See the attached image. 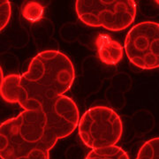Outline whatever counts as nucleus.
Instances as JSON below:
<instances>
[{
	"label": "nucleus",
	"instance_id": "6",
	"mask_svg": "<svg viewBox=\"0 0 159 159\" xmlns=\"http://www.w3.org/2000/svg\"><path fill=\"white\" fill-rule=\"evenodd\" d=\"M85 159H130L125 149L118 145L92 149Z\"/></svg>",
	"mask_w": 159,
	"mask_h": 159
},
{
	"label": "nucleus",
	"instance_id": "3",
	"mask_svg": "<svg viewBox=\"0 0 159 159\" xmlns=\"http://www.w3.org/2000/svg\"><path fill=\"white\" fill-rule=\"evenodd\" d=\"M78 134L80 141L91 149L117 145L123 135V122L108 106H94L80 118Z\"/></svg>",
	"mask_w": 159,
	"mask_h": 159
},
{
	"label": "nucleus",
	"instance_id": "5",
	"mask_svg": "<svg viewBox=\"0 0 159 159\" xmlns=\"http://www.w3.org/2000/svg\"><path fill=\"white\" fill-rule=\"evenodd\" d=\"M97 55L105 65L115 66L119 64L124 56V48L117 40L107 34H101L96 41Z\"/></svg>",
	"mask_w": 159,
	"mask_h": 159
},
{
	"label": "nucleus",
	"instance_id": "8",
	"mask_svg": "<svg viewBox=\"0 0 159 159\" xmlns=\"http://www.w3.org/2000/svg\"><path fill=\"white\" fill-rule=\"evenodd\" d=\"M44 8L41 4L34 1H30L23 4L21 7V14L26 20L30 21H37L43 17Z\"/></svg>",
	"mask_w": 159,
	"mask_h": 159
},
{
	"label": "nucleus",
	"instance_id": "4",
	"mask_svg": "<svg viewBox=\"0 0 159 159\" xmlns=\"http://www.w3.org/2000/svg\"><path fill=\"white\" fill-rule=\"evenodd\" d=\"M143 67L145 70L159 68V23L147 21L142 43Z\"/></svg>",
	"mask_w": 159,
	"mask_h": 159
},
{
	"label": "nucleus",
	"instance_id": "1",
	"mask_svg": "<svg viewBox=\"0 0 159 159\" xmlns=\"http://www.w3.org/2000/svg\"><path fill=\"white\" fill-rule=\"evenodd\" d=\"M74 80L73 62L56 50L37 53L21 74L4 77L1 68L2 99L23 109L18 116L1 123V159H50L57 141L78 127V106L65 95Z\"/></svg>",
	"mask_w": 159,
	"mask_h": 159
},
{
	"label": "nucleus",
	"instance_id": "7",
	"mask_svg": "<svg viewBox=\"0 0 159 159\" xmlns=\"http://www.w3.org/2000/svg\"><path fill=\"white\" fill-rule=\"evenodd\" d=\"M135 159H159V137L145 142L139 149Z\"/></svg>",
	"mask_w": 159,
	"mask_h": 159
},
{
	"label": "nucleus",
	"instance_id": "9",
	"mask_svg": "<svg viewBox=\"0 0 159 159\" xmlns=\"http://www.w3.org/2000/svg\"><path fill=\"white\" fill-rule=\"evenodd\" d=\"M0 6H1V31H3V29L7 26L11 19V3L8 0H2L0 2Z\"/></svg>",
	"mask_w": 159,
	"mask_h": 159
},
{
	"label": "nucleus",
	"instance_id": "10",
	"mask_svg": "<svg viewBox=\"0 0 159 159\" xmlns=\"http://www.w3.org/2000/svg\"><path fill=\"white\" fill-rule=\"evenodd\" d=\"M156 3H157V4L159 5V1H156Z\"/></svg>",
	"mask_w": 159,
	"mask_h": 159
},
{
	"label": "nucleus",
	"instance_id": "2",
	"mask_svg": "<svg viewBox=\"0 0 159 159\" xmlns=\"http://www.w3.org/2000/svg\"><path fill=\"white\" fill-rule=\"evenodd\" d=\"M76 14L85 25L120 32L134 23L137 14L134 0H77Z\"/></svg>",
	"mask_w": 159,
	"mask_h": 159
}]
</instances>
